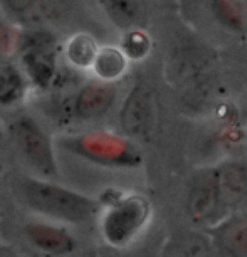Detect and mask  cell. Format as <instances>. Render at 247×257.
Returning <instances> with one entry per match:
<instances>
[{"label":"cell","mask_w":247,"mask_h":257,"mask_svg":"<svg viewBox=\"0 0 247 257\" xmlns=\"http://www.w3.org/2000/svg\"><path fill=\"white\" fill-rule=\"evenodd\" d=\"M16 198L29 210L61 224H86L101 210V203L47 178L19 175L14 180Z\"/></svg>","instance_id":"6da1fadb"},{"label":"cell","mask_w":247,"mask_h":257,"mask_svg":"<svg viewBox=\"0 0 247 257\" xmlns=\"http://www.w3.org/2000/svg\"><path fill=\"white\" fill-rule=\"evenodd\" d=\"M57 147L76 158L99 167L128 168L140 162V153L133 143L127 137L109 132L66 135L57 140Z\"/></svg>","instance_id":"7a4b0ae2"},{"label":"cell","mask_w":247,"mask_h":257,"mask_svg":"<svg viewBox=\"0 0 247 257\" xmlns=\"http://www.w3.org/2000/svg\"><path fill=\"white\" fill-rule=\"evenodd\" d=\"M9 135L19 155L37 173V177L47 180L59 177L54 145L37 119H34L31 114L16 116L9 124Z\"/></svg>","instance_id":"3957f363"},{"label":"cell","mask_w":247,"mask_h":257,"mask_svg":"<svg viewBox=\"0 0 247 257\" xmlns=\"http://www.w3.org/2000/svg\"><path fill=\"white\" fill-rule=\"evenodd\" d=\"M150 203L142 195L116 198L101 219V234L109 245L127 247L147 225Z\"/></svg>","instance_id":"277c9868"},{"label":"cell","mask_w":247,"mask_h":257,"mask_svg":"<svg viewBox=\"0 0 247 257\" xmlns=\"http://www.w3.org/2000/svg\"><path fill=\"white\" fill-rule=\"evenodd\" d=\"M183 9L192 22L214 29L234 41L247 39V6L244 0H185Z\"/></svg>","instance_id":"5b68a950"},{"label":"cell","mask_w":247,"mask_h":257,"mask_svg":"<svg viewBox=\"0 0 247 257\" xmlns=\"http://www.w3.org/2000/svg\"><path fill=\"white\" fill-rule=\"evenodd\" d=\"M19 59L31 86L39 89L51 88L57 72V44L52 34L24 31V42Z\"/></svg>","instance_id":"8992f818"},{"label":"cell","mask_w":247,"mask_h":257,"mask_svg":"<svg viewBox=\"0 0 247 257\" xmlns=\"http://www.w3.org/2000/svg\"><path fill=\"white\" fill-rule=\"evenodd\" d=\"M118 99V89L114 82L89 81L82 84L67 104V118L77 123H93L113 109Z\"/></svg>","instance_id":"52a82bcc"},{"label":"cell","mask_w":247,"mask_h":257,"mask_svg":"<svg viewBox=\"0 0 247 257\" xmlns=\"http://www.w3.org/2000/svg\"><path fill=\"white\" fill-rule=\"evenodd\" d=\"M225 207L217 185L214 170L198 175L193 180L187 197V213L198 225L215 224Z\"/></svg>","instance_id":"ba28073f"},{"label":"cell","mask_w":247,"mask_h":257,"mask_svg":"<svg viewBox=\"0 0 247 257\" xmlns=\"http://www.w3.org/2000/svg\"><path fill=\"white\" fill-rule=\"evenodd\" d=\"M24 235L34 249L47 255H69L77 249L76 237L64 225L47 222H27L24 225Z\"/></svg>","instance_id":"9c48e42d"},{"label":"cell","mask_w":247,"mask_h":257,"mask_svg":"<svg viewBox=\"0 0 247 257\" xmlns=\"http://www.w3.org/2000/svg\"><path fill=\"white\" fill-rule=\"evenodd\" d=\"M153 119V96L148 86L137 84L121 108V130L128 138L142 137Z\"/></svg>","instance_id":"30bf717a"},{"label":"cell","mask_w":247,"mask_h":257,"mask_svg":"<svg viewBox=\"0 0 247 257\" xmlns=\"http://www.w3.org/2000/svg\"><path fill=\"white\" fill-rule=\"evenodd\" d=\"M225 207L247 210V162H232L214 170Z\"/></svg>","instance_id":"8fae6325"},{"label":"cell","mask_w":247,"mask_h":257,"mask_svg":"<svg viewBox=\"0 0 247 257\" xmlns=\"http://www.w3.org/2000/svg\"><path fill=\"white\" fill-rule=\"evenodd\" d=\"M106 17L114 27L127 32L143 27L145 7L142 0H98Z\"/></svg>","instance_id":"7c38bea8"},{"label":"cell","mask_w":247,"mask_h":257,"mask_svg":"<svg viewBox=\"0 0 247 257\" xmlns=\"http://www.w3.org/2000/svg\"><path fill=\"white\" fill-rule=\"evenodd\" d=\"M31 88L21 64L0 62V108H11L26 98Z\"/></svg>","instance_id":"4fadbf2b"},{"label":"cell","mask_w":247,"mask_h":257,"mask_svg":"<svg viewBox=\"0 0 247 257\" xmlns=\"http://www.w3.org/2000/svg\"><path fill=\"white\" fill-rule=\"evenodd\" d=\"M214 239L227 257H247V217H239L222 224L214 232Z\"/></svg>","instance_id":"5bb4252c"},{"label":"cell","mask_w":247,"mask_h":257,"mask_svg":"<svg viewBox=\"0 0 247 257\" xmlns=\"http://www.w3.org/2000/svg\"><path fill=\"white\" fill-rule=\"evenodd\" d=\"M130 59L125 56L118 46H103L99 47V52L94 59V64L91 71L94 72L96 79L106 82H116L121 76L127 72Z\"/></svg>","instance_id":"9a60e30c"},{"label":"cell","mask_w":247,"mask_h":257,"mask_svg":"<svg viewBox=\"0 0 247 257\" xmlns=\"http://www.w3.org/2000/svg\"><path fill=\"white\" fill-rule=\"evenodd\" d=\"M99 52V46L88 32H76L64 44L66 61L76 69H91Z\"/></svg>","instance_id":"2e32d148"},{"label":"cell","mask_w":247,"mask_h":257,"mask_svg":"<svg viewBox=\"0 0 247 257\" xmlns=\"http://www.w3.org/2000/svg\"><path fill=\"white\" fill-rule=\"evenodd\" d=\"M119 47L130 61H142L152 51V39L143 27L132 29L123 34Z\"/></svg>","instance_id":"e0dca14e"},{"label":"cell","mask_w":247,"mask_h":257,"mask_svg":"<svg viewBox=\"0 0 247 257\" xmlns=\"http://www.w3.org/2000/svg\"><path fill=\"white\" fill-rule=\"evenodd\" d=\"M24 31L12 24L0 22V62H14L21 56Z\"/></svg>","instance_id":"ac0fdd59"},{"label":"cell","mask_w":247,"mask_h":257,"mask_svg":"<svg viewBox=\"0 0 247 257\" xmlns=\"http://www.w3.org/2000/svg\"><path fill=\"white\" fill-rule=\"evenodd\" d=\"M0 257H19V255L12 249H9V247L0 245Z\"/></svg>","instance_id":"d6986e66"},{"label":"cell","mask_w":247,"mask_h":257,"mask_svg":"<svg viewBox=\"0 0 247 257\" xmlns=\"http://www.w3.org/2000/svg\"><path fill=\"white\" fill-rule=\"evenodd\" d=\"M130 257H155V255L147 254V252H142V254H133V255H130Z\"/></svg>","instance_id":"ffe728a7"},{"label":"cell","mask_w":247,"mask_h":257,"mask_svg":"<svg viewBox=\"0 0 247 257\" xmlns=\"http://www.w3.org/2000/svg\"><path fill=\"white\" fill-rule=\"evenodd\" d=\"M168 257H185V254H183V250H180V252H175V254H170V255H168Z\"/></svg>","instance_id":"44dd1931"},{"label":"cell","mask_w":247,"mask_h":257,"mask_svg":"<svg viewBox=\"0 0 247 257\" xmlns=\"http://www.w3.org/2000/svg\"><path fill=\"white\" fill-rule=\"evenodd\" d=\"M244 2H245V6H247V0H244Z\"/></svg>","instance_id":"7402d4cb"}]
</instances>
